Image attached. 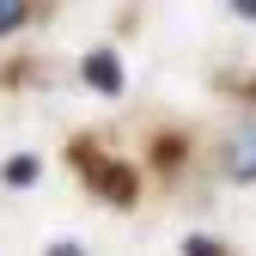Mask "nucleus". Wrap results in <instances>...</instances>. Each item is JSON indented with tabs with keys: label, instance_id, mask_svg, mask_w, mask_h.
I'll list each match as a JSON object with an SVG mask.
<instances>
[{
	"label": "nucleus",
	"instance_id": "nucleus-5",
	"mask_svg": "<svg viewBox=\"0 0 256 256\" xmlns=\"http://www.w3.org/2000/svg\"><path fill=\"white\" fill-rule=\"evenodd\" d=\"M183 256H226V250L208 244V238H189V244H183Z\"/></svg>",
	"mask_w": 256,
	"mask_h": 256
},
{
	"label": "nucleus",
	"instance_id": "nucleus-4",
	"mask_svg": "<svg viewBox=\"0 0 256 256\" xmlns=\"http://www.w3.org/2000/svg\"><path fill=\"white\" fill-rule=\"evenodd\" d=\"M6 183H12V189L37 183V158H24V152H18V158H6Z\"/></svg>",
	"mask_w": 256,
	"mask_h": 256
},
{
	"label": "nucleus",
	"instance_id": "nucleus-1",
	"mask_svg": "<svg viewBox=\"0 0 256 256\" xmlns=\"http://www.w3.org/2000/svg\"><path fill=\"white\" fill-rule=\"evenodd\" d=\"M86 80L98 86V92H122V68H116V55H86Z\"/></svg>",
	"mask_w": 256,
	"mask_h": 256
},
{
	"label": "nucleus",
	"instance_id": "nucleus-6",
	"mask_svg": "<svg viewBox=\"0 0 256 256\" xmlns=\"http://www.w3.org/2000/svg\"><path fill=\"white\" fill-rule=\"evenodd\" d=\"M12 24H24V6H0V37H6Z\"/></svg>",
	"mask_w": 256,
	"mask_h": 256
},
{
	"label": "nucleus",
	"instance_id": "nucleus-2",
	"mask_svg": "<svg viewBox=\"0 0 256 256\" xmlns=\"http://www.w3.org/2000/svg\"><path fill=\"white\" fill-rule=\"evenodd\" d=\"M226 165H232V177H256V128L232 140V158H226Z\"/></svg>",
	"mask_w": 256,
	"mask_h": 256
},
{
	"label": "nucleus",
	"instance_id": "nucleus-3",
	"mask_svg": "<svg viewBox=\"0 0 256 256\" xmlns=\"http://www.w3.org/2000/svg\"><path fill=\"white\" fill-rule=\"evenodd\" d=\"M116 171H122V165H98V171H92V183H98L110 202H128V196H134V183H128V177H116Z\"/></svg>",
	"mask_w": 256,
	"mask_h": 256
},
{
	"label": "nucleus",
	"instance_id": "nucleus-7",
	"mask_svg": "<svg viewBox=\"0 0 256 256\" xmlns=\"http://www.w3.org/2000/svg\"><path fill=\"white\" fill-rule=\"evenodd\" d=\"M49 256H86V250H80V244H55Z\"/></svg>",
	"mask_w": 256,
	"mask_h": 256
}]
</instances>
